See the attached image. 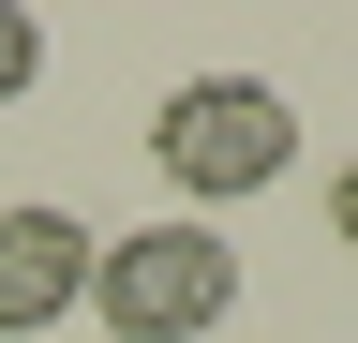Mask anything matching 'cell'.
Wrapping results in <instances>:
<instances>
[{
  "mask_svg": "<svg viewBox=\"0 0 358 343\" xmlns=\"http://www.w3.org/2000/svg\"><path fill=\"white\" fill-rule=\"evenodd\" d=\"M90 314H105V343H209L239 314V239H209L194 209L179 224H120L90 254Z\"/></svg>",
  "mask_w": 358,
  "mask_h": 343,
  "instance_id": "cell-1",
  "label": "cell"
},
{
  "mask_svg": "<svg viewBox=\"0 0 358 343\" xmlns=\"http://www.w3.org/2000/svg\"><path fill=\"white\" fill-rule=\"evenodd\" d=\"M150 164L194 209H224V194H268L299 164V105L268 90V75H179L164 90V119H150Z\"/></svg>",
  "mask_w": 358,
  "mask_h": 343,
  "instance_id": "cell-2",
  "label": "cell"
},
{
  "mask_svg": "<svg viewBox=\"0 0 358 343\" xmlns=\"http://www.w3.org/2000/svg\"><path fill=\"white\" fill-rule=\"evenodd\" d=\"M90 254H105V239H90L75 209H0V343L90 314Z\"/></svg>",
  "mask_w": 358,
  "mask_h": 343,
  "instance_id": "cell-3",
  "label": "cell"
},
{
  "mask_svg": "<svg viewBox=\"0 0 358 343\" xmlns=\"http://www.w3.org/2000/svg\"><path fill=\"white\" fill-rule=\"evenodd\" d=\"M30 75H45V30L15 15V0H0V105H15V90H30Z\"/></svg>",
  "mask_w": 358,
  "mask_h": 343,
  "instance_id": "cell-4",
  "label": "cell"
},
{
  "mask_svg": "<svg viewBox=\"0 0 358 343\" xmlns=\"http://www.w3.org/2000/svg\"><path fill=\"white\" fill-rule=\"evenodd\" d=\"M329 239L358 254V164H343V180H329Z\"/></svg>",
  "mask_w": 358,
  "mask_h": 343,
  "instance_id": "cell-5",
  "label": "cell"
}]
</instances>
